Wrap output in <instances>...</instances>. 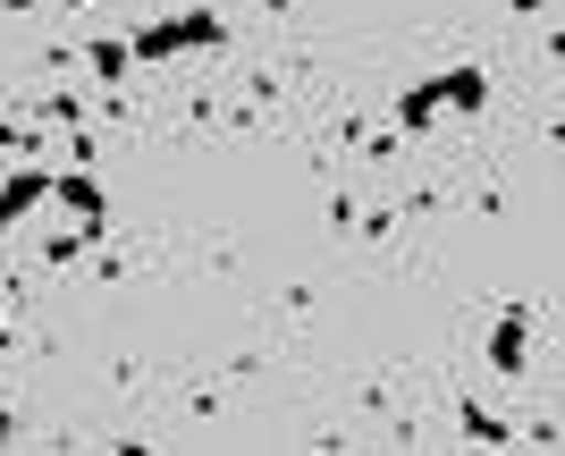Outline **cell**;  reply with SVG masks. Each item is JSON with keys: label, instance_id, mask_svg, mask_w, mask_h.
I'll use <instances>...</instances> for the list:
<instances>
[{"label": "cell", "instance_id": "3957f363", "mask_svg": "<svg viewBox=\"0 0 565 456\" xmlns=\"http://www.w3.org/2000/svg\"><path fill=\"white\" fill-rule=\"evenodd\" d=\"M51 203H60L76 229H102V212H110L102 187H94V169H60V178H51Z\"/></svg>", "mask_w": 565, "mask_h": 456}, {"label": "cell", "instance_id": "ba28073f", "mask_svg": "<svg viewBox=\"0 0 565 456\" xmlns=\"http://www.w3.org/2000/svg\"><path fill=\"white\" fill-rule=\"evenodd\" d=\"M507 9H515V18H548V0H507Z\"/></svg>", "mask_w": 565, "mask_h": 456}, {"label": "cell", "instance_id": "30bf717a", "mask_svg": "<svg viewBox=\"0 0 565 456\" xmlns=\"http://www.w3.org/2000/svg\"><path fill=\"white\" fill-rule=\"evenodd\" d=\"M68 9H85V0H68Z\"/></svg>", "mask_w": 565, "mask_h": 456}, {"label": "cell", "instance_id": "277c9868", "mask_svg": "<svg viewBox=\"0 0 565 456\" xmlns=\"http://www.w3.org/2000/svg\"><path fill=\"white\" fill-rule=\"evenodd\" d=\"M34 203H51V169H9L0 178V229H18Z\"/></svg>", "mask_w": 565, "mask_h": 456}, {"label": "cell", "instance_id": "9c48e42d", "mask_svg": "<svg viewBox=\"0 0 565 456\" xmlns=\"http://www.w3.org/2000/svg\"><path fill=\"white\" fill-rule=\"evenodd\" d=\"M0 9H9V18H34V9H43V0H0Z\"/></svg>", "mask_w": 565, "mask_h": 456}, {"label": "cell", "instance_id": "5b68a950", "mask_svg": "<svg viewBox=\"0 0 565 456\" xmlns=\"http://www.w3.org/2000/svg\"><path fill=\"white\" fill-rule=\"evenodd\" d=\"M43 127H60V136L85 127V94H76V85H51V94H43Z\"/></svg>", "mask_w": 565, "mask_h": 456}, {"label": "cell", "instance_id": "8992f818", "mask_svg": "<svg viewBox=\"0 0 565 456\" xmlns=\"http://www.w3.org/2000/svg\"><path fill=\"white\" fill-rule=\"evenodd\" d=\"M456 423H465V439H490V448H507V439H523L515 423H507V414H490V406H465V414H456Z\"/></svg>", "mask_w": 565, "mask_h": 456}, {"label": "cell", "instance_id": "6da1fadb", "mask_svg": "<svg viewBox=\"0 0 565 456\" xmlns=\"http://www.w3.org/2000/svg\"><path fill=\"white\" fill-rule=\"evenodd\" d=\"M532 330H541V312H532V305H498V321H490V372L523 381V372H532Z\"/></svg>", "mask_w": 565, "mask_h": 456}, {"label": "cell", "instance_id": "7a4b0ae2", "mask_svg": "<svg viewBox=\"0 0 565 456\" xmlns=\"http://www.w3.org/2000/svg\"><path fill=\"white\" fill-rule=\"evenodd\" d=\"M76 68L94 76V85H127L136 76V43L127 34H94V43H76Z\"/></svg>", "mask_w": 565, "mask_h": 456}, {"label": "cell", "instance_id": "52a82bcc", "mask_svg": "<svg viewBox=\"0 0 565 456\" xmlns=\"http://www.w3.org/2000/svg\"><path fill=\"white\" fill-rule=\"evenodd\" d=\"M25 145H34V127H25V119H0V152H25Z\"/></svg>", "mask_w": 565, "mask_h": 456}]
</instances>
